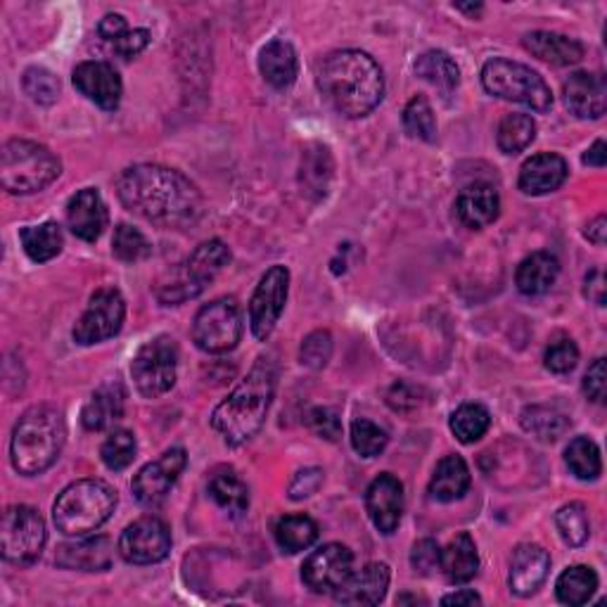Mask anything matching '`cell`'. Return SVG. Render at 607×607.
I'll return each mask as SVG.
<instances>
[{"instance_id":"30bf717a","label":"cell","mask_w":607,"mask_h":607,"mask_svg":"<svg viewBox=\"0 0 607 607\" xmlns=\"http://www.w3.org/2000/svg\"><path fill=\"white\" fill-rule=\"evenodd\" d=\"M242 338V311L233 297L205 304L192 321V340L205 354L233 352Z\"/></svg>"},{"instance_id":"52a82bcc","label":"cell","mask_w":607,"mask_h":607,"mask_svg":"<svg viewBox=\"0 0 607 607\" xmlns=\"http://www.w3.org/2000/svg\"><path fill=\"white\" fill-rule=\"evenodd\" d=\"M228 264H231V250L221 240L202 242L188 256V262L172 268L157 283V299L164 307H176V304L195 299Z\"/></svg>"},{"instance_id":"6f0895ef","label":"cell","mask_w":607,"mask_h":607,"mask_svg":"<svg viewBox=\"0 0 607 607\" xmlns=\"http://www.w3.org/2000/svg\"><path fill=\"white\" fill-rule=\"evenodd\" d=\"M479 603H482L479 594H475V591L470 588L455 591V594H449L442 598V605H479Z\"/></svg>"},{"instance_id":"db71d44e","label":"cell","mask_w":607,"mask_h":607,"mask_svg":"<svg viewBox=\"0 0 607 607\" xmlns=\"http://www.w3.org/2000/svg\"><path fill=\"white\" fill-rule=\"evenodd\" d=\"M321 482H323L321 470H316V467L301 470V473H297V477L290 484V498L299 500V498H307V496L316 494V489L321 487Z\"/></svg>"},{"instance_id":"3957f363","label":"cell","mask_w":607,"mask_h":607,"mask_svg":"<svg viewBox=\"0 0 607 607\" xmlns=\"http://www.w3.org/2000/svg\"><path fill=\"white\" fill-rule=\"evenodd\" d=\"M278 371L268 356L256 358L250 373L240 379V385L228 394V399L211 413L214 428L228 446H240L264 428L268 408L276 394Z\"/></svg>"},{"instance_id":"277c9868","label":"cell","mask_w":607,"mask_h":607,"mask_svg":"<svg viewBox=\"0 0 607 607\" xmlns=\"http://www.w3.org/2000/svg\"><path fill=\"white\" fill-rule=\"evenodd\" d=\"M67 424L53 406H32L18 420L10 442V461L20 475L34 477L48 470L63 453Z\"/></svg>"},{"instance_id":"681fc988","label":"cell","mask_w":607,"mask_h":607,"mask_svg":"<svg viewBox=\"0 0 607 607\" xmlns=\"http://www.w3.org/2000/svg\"><path fill=\"white\" fill-rule=\"evenodd\" d=\"M439 560H442V549H439L437 541L422 539L413 545L411 551V565L418 574H432L439 567Z\"/></svg>"},{"instance_id":"7c38bea8","label":"cell","mask_w":607,"mask_h":607,"mask_svg":"<svg viewBox=\"0 0 607 607\" xmlns=\"http://www.w3.org/2000/svg\"><path fill=\"white\" fill-rule=\"evenodd\" d=\"M126 318V301L114 287H102L90 297L86 311L74 325V340L81 346H90L119 335Z\"/></svg>"},{"instance_id":"44dd1931","label":"cell","mask_w":607,"mask_h":607,"mask_svg":"<svg viewBox=\"0 0 607 607\" xmlns=\"http://www.w3.org/2000/svg\"><path fill=\"white\" fill-rule=\"evenodd\" d=\"M108 205H104L102 195L96 188L79 190L67 205L69 231L79 240L96 242L108 228Z\"/></svg>"},{"instance_id":"7402d4cb","label":"cell","mask_w":607,"mask_h":607,"mask_svg":"<svg viewBox=\"0 0 607 607\" xmlns=\"http://www.w3.org/2000/svg\"><path fill=\"white\" fill-rule=\"evenodd\" d=\"M389 567L385 563H371L352 572L335 591V600L342 605H377L383 603L389 588Z\"/></svg>"},{"instance_id":"f907efd6","label":"cell","mask_w":607,"mask_h":607,"mask_svg":"<svg viewBox=\"0 0 607 607\" xmlns=\"http://www.w3.org/2000/svg\"><path fill=\"white\" fill-rule=\"evenodd\" d=\"M307 422L318 437L328 439V442H338V439L342 437V422L335 413L330 411V408H313Z\"/></svg>"},{"instance_id":"f5cc1de1","label":"cell","mask_w":607,"mask_h":607,"mask_svg":"<svg viewBox=\"0 0 607 607\" xmlns=\"http://www.w3.org/2000/svg\"><path fill=\"white\" fill-rule=\"evenodd\" d=\"M150 32L147 29H129V32L121 36L117 43H112V48L119 57H124V59H131L135 55H141L145 48H147V43H150Z\"/></svg>"},{"instance_id":"91938a15","label":"cell","mask_w":607,"mask_h":607,"mask_svg":"<svg viewBox=\"0 0 607 607\" xmlns=\"http://www.w3.org/2000/svg\"><path fill=\"white\" fill-rule=\"evenodd\" d=\"M605 159H607V155H605V141H596L594 147H591V150L586 152V155H584V164H588V166H598V169H603Z\"/></svg>"},{"instance_id":"2e32d148","label":"cell","mask_w":607,"mask_h":607,"mask_svg":"<svg viewBox=\"0 0 607 607\" xmlns=\"http://www.w3.org/2000/svg\"><path fill=\"white\" fill-rule=\"evenodd\" d=\"M188 465V455L184 449H169L164 451L157 461L147 463L139 475L133 477V496L139 498V504L155 508L162 500L169 496L172 487L178 482L180 473Z\"/></svg>"},{"instance_id":"6125c7cd","label":"cell","mask_w":607,"mask_h":607,"mask_svg":"<svg viewBox=\"0 0 607 607\" xmlns=\"http://www.w3.org/2000/svg\"><path fill=\"white\" fill-rule=\"evenodd\" d=\"M397 603H424L422 598H413V596H399Z\"/></svg>"},{"instance_id":"ab89813d","label":"cell","mask_w":607,"mask_h":607,"mask_svg":"<svg viewBox=\"0 0 607 607\" xmlns=\"http://www.w3.org/2000/svg\"><path fill=\"white\" fill-rule=\"evenodd\" d=\"M565 463L576 479H598L603 473L600 449L588 437H576L565 451Z\"/></svg>"},{"instance_id":"94428289","label":"cell","mask_w":607,"mask_h":607,"mask_svg":"<svg viewBox=\"0 0 607 607\" xmlns=\"http://www.w3.org/2000/svg\"><path fill=\"white\" fill-rule=\"evenodd\" d=\"M459 10L470 12V14H477V12H482V5H459Z\"/></svg>"},{"instance_id":"4316f807","label":"cell","mask_w":607,"mask_h":607,"mask_svg":"<svg viewBox=\"0 0 607 607\" xmlns=\"http://www.w3.org/2000/svg\"><path fill=\"white\" fill-rule=\"evenodd\" d=\"M525 48L543 59V63L555 67H570L576 65L584 57V45L565 34L553 32H534L525 36Z\"/></svg>"},{"instance_id":"9a60e30c","label":"cell","mask_w":607,"mask_h":607,"mask_svg":"<svg viewBox=\"0 0 607 607\" xmlns=\"http://www.w3.org/2000/svg\"><path fill=\"white\" fill-rule=\"evenodd\" d=\"M352 572L354 553L342 543H325L304 560L301 582L307 584L313 594H335Z\"/></svg>"},{"instance_id":"d4e9b609","label":"cell","mask_w":607,"mask_h":607,"mask_svg":"<svg viewBox=\"0 0 607 607\" xmlns=\"http://www.w3.org/2000/svg\"><path fill=\"white\" fill-rule=\"evenodd\" d=\"M455 214L473 231L492 225L500 214L498 192L487 184L467 186L455 200Z\"/></svg>"},{"instance_id":"60d3db41","label":"cell","mask_w":607,"mask_h":607,"mask_svg":"<svg viewBox=\"0 0 607 607\" xmlns=\"http://www.w3.org/2000/svg\"><path fill=\"white\" fill-rule=\"evenodd\" d=\"M555 527L560 537L572 549H580L591 537V522H588V510L584 504H567L555 512Z\"/></svg>"},{"instance_id":"603a6c76","label":"cell","mask_w":607,"mask_h":607,"mask_svg":"<svg viewBox=\"0 0 607 607\" xmlns=\"http://www.w3.org/2000/svg\"><path fill=\"white\" fill-rule=\"evenodd\" d=\"M567 162L553 155V152H541L527 159L520 169V190L531 197H541L555 192L567 180Z\"/></svg>"},{"instance_id":"ac0fdd59","label":"cell","mask_w":607,"mask_h":607,"mask_svg":"<svg viewBox=\"0 0 607 607\" xmlns=\"http://www.w3.org/2000/svg\"><path fill=\"white\" fill-rule=\"evenodd\" d=\"M366 510L377 531L394 534L404 515V484L394 475H379L366 492Z\"/></svg>"},{"instance_id":"7dc6e473","label":"cell","mask_w":607,"mask_h":607,"mask_svg":"<svg viewBox=\"0 0 607 607\" xmlns=\"http://www.w3.org/2000/svg\"><path fill=\"white\" fill-rule=\"evenodd\" d=\"M545 368L555 375H567L576 368V363H580V349L567 338L551 342V346L545 349Z\"/></svg>"},{"instance_id":"ffe728a7","label":"cell","mask_w":607,"mask_h":607,"mask_svg":"<svg viewBox=\"0 0 607 607\" xmlns=\"http://www.w3.org/2000/svg\"><path fill=\"white\" fill-rule=\"evenodd\" d=\"M567 110L580 119H600L607 110V84L603 74L576 71L563 86Z\"/></svg>"},{"instance_id":"11a10c76","label":"cell","mask_w":607,"mask_h":607,"mask_svg":"<svg viewBox=\"0 0 607 607\" xmlns=\"http://www.w3.org/2000/svg\"><path fill=\"white\" fill-rule=\"evenodd\" d=\"M126 32H129V24L121 14H108V18H102L98 24L100 38H104L108 43H117Z\"/></svg>"},{"instance_id":"b9f144b4","label":"cell","mask_w":607,"mask_h":607,"mask_svg":"<svg viewBox=\"0 0 607 607\" xmlns=\"http://www.w3.org/2000/svg\"><path fill=\"white\" fill-rule=\"evenodd\" d=\"M404 126L406 131L424 143H432L437 139V119L432 112V104L424 96H416L404 110Z\"/></svg>"},{"instance_id":"484cf974","label":"cell","mask_w":607,"mask_h":607,"mask_svg":"<svg viewBox=\"0 0 607 607\" xmlns=\"http://www.w3.org/2000/svg\"><path fill=\"white\" fill-rule=\"evenodd\" d=\"M124 404H126V391L119 383L102 385L90 394L81 411L84 428L90 432L108 430L121 416H124Z\"/></svg>"},{"instance_id":"e575fe53","label":"cell","mask_w":607,"mask_h":607,"mask_svg":"<svg viewBox=\"0 0 607 607\" xmlns=\"http://www.w3.org/2000/svg\"><path fill=\"white\" fill-rule=\"evenodd\" d=\"M276 543L285 553H301L311 549L318 539V525L309 518V515H285L276 522Z\"/></svg>"},{"instance_id":"4fadbf2b","label":"cell","mask_w":607,"mask_h":607,"mask_svg":"<svg viewBox=\"0 0 607 607\" xmlns=\"http://www.w3.org/2000/svg\"><path fill=\"white\" fill-rule=\"evenodd\" d=\"M287 287H290V271L285 266H271L256 285L250 301V328L260 342H266L276 330L285 311Z\"/></svg>"},{"instance_id":"816d5d0a","label":"cell","mask_w":607,"mask_h":607,"mask_svg":"<svg viewBox=\"0 0 607 607\" xmlns=\"http://www.w3.org/2000/svg\"><path fill=\"white\" fill-rule=\"evenodd\" d=\"M605 391H607L605 358H596L594 366H591L588 373L584 375V394L594 404H603L605 401Z\"/></svg>"},{"instance_id":"836d02e7","label":"cell","mask_w":607,"mask_h":607,"mask_svg":"<svg viewBox=\"0 0 607 607\" xmlns=\"http://www.w3.org/2000/svg\"><path fill=\"white\" fill-rule=\"evenodd\" d=\"M416 74L422 81L432 84L437 90H442L444 98H449L461 84V71L453 59L442 51H430L418 57Z\"/></svg>"},{"instance_id":"f546056e","label":"cell","mask_w":607,"mask_h":607,"mask_svg":"<svg viewBox=\"0 0 607 607\" xmlns=\"http://www.w3.org/2000/svg\"><path fill=\"white\" fill-rule=\"evenodd\" d=\"M470 489V470L461 455H446L434 467L430 479V496L439 504H453L461 500Z\"/></svg>"},{"instance_id":"8d00e7d4","label":"cell","mask_w":607,"mask_h":607,"mask_svg":"<svg viewBox=\"0 0 607 607\" xmlns=\"http://www.w3.org/2000/svg\"><path fill=\"white\" fill-rule=\"evenodd\" d=\"M520 420L525 432L534 434L541 442H558L570 430V418L551 406H527Z\"/></svg>"},{"instance_id":"5bb4252c","label":"cell","mask_w":607,"mask_h":607,"mask_svg":"<svg viewBox=\"0 0 607 607\" xmlns=\"http://www.w3.org/2000/svg\"><path fill=\"white\" fill-rule=\"evenodd\" d=\"M172 551V531L159 518H141L119 537V553L131 565H155Z\"/></svg>"},{"instance_id":"9c48e42d","label":"cell","mask_w":607,"mask_h":607,"mask_svg":"<svg viewBox=\"0 0 607 607\" xmlns=\"http://www.w3.org/2000/svg\"><path fill=\"white\" fill-rule=\"evenodd\" d=\"M45 539H48L45 522L32 506H10L3 512L0 551L5 563L18 567L34 565L43 553Z\"/></svg>"},{"instance_id":"1f68e13d","label":"cell","mask_w":607,"mask_h":607,"mask_svg":"<svg viewBox=\"0 0 607 607\" xmlns=\"http://www.w3.org/2000/svg\"><path fill=\"white\" fill-rule=\"evenodd\" d=\"M20 242H22V247H24L29 260L36 264H43V262L55 260V256L63 252L65 238L55 221H45L41 225L22 228Z\"/></svg>"},{"instance_id":"d6986e66","label":"cell","mask_w":607,"mask_h":607,"mask_svg":"<svg viewBox=\"0 0 607 607\" xmlns=\"http://www.w3.org/2000/svg\"><path fill=\"white\" fill-rule=\"evenodd\" d=\"M551 572V555L545 549L537 543H520L518 549L512 551L510 560V591L515 596L527 598L537 594L545 576Z\"/></svg>"},{"instance_id":"bcb514c9","label":"cell","mask_w":607,"mask_h":607,"mask_svg":"<svg viewBox=\"0 0 607 607\" xmlns=\"http://www.w3.org/2000/svg\"><path fill=\"white\" fill-rule=\"evenodd\" d=\"M22 84L26 96H32V100L38 104H53L59 96V81L55 79V74L43 67L26 69Z\"/></svg>"},{"instance_id":"7a4b0ae2","label":"cell","mask_w":607,"mask_h":607,"mask_svg":"<svg viewBox=\"0 0 607 607\" xmlns=\"http://www.w3.org/2000/svg\"><path fill=\"white\" fill-rule=\"evenodd\" d=\"M318 86L330 108L349 119L371 114L385 96L383 69L361 51L330 55L318 71Z\"/></svg>"},{"instance_id":"8992f818","label":"cell","mask_w":607,"mask_h":607,"mask_svg":"<svg viewBox=\"0 0 607 607\" xmlns=\"http://www.w3.org/2000/svg\"><path fill=\"white\" fill-rule=\"evenodd\" d=\"M63 174L53 152L34 141L12 139L0 152V184L12 195H34L48 188Z\"/></svg>"},{"instance_id":"5b68a950","label":"cell","mask_w":607,"mask_h":607,"mask_svg":"<svg viewBox=\"0 0 607 607\" xmlns=\"http://www.w3.org/2000/svg\"><path fill=\"white\" fill-rule=\"evenodd\" d=\"M117 492L102 479H79L57 496L53 506L55 527L65 537H86L112 518Z\"/></svg>"},{"instance_id":"f6af8a7d","label":"cell","mask_w":607,"mask_h":607,"mask_svg":"<svg viewBox=\"0 0 607 607\" xmlns=\"http://www.w3.org/2000/svg\"><path fill=\"white\" fill-rule=\"evenodd\" d=\"M387 442H389V437L383 428H379V424H375L366 418L354 420V424H352V444H354V451L358 455H363V459H375V455H379L385 451Z\"/></svg>"},{"instance_id":"d6a6232c","label":"cell","mask_w":607,"mask_h":607,"mask_svg":"<svg viewBox=\"0 0 607 607\" xmlns=\"http://www.w3.org/2000/svg\"><path fill=\"white\" fill-rule=\"evenodd\" d=\"M209 496L214 498V504L225 510L233 518H240L242 512L250 508V489L233 470H221L209 482Z\"/></svg>"},{"instance_id":"e0dca14e","label":"cell","mask_w":607,"mask_h":607,"mask_svg":"<svg viewBox=\"0 0 607 607\" xmlns=\"http://www.w3.org/2000/svg\"><path fill=\"white\" fill-rule=\"evenodd\" d=\"M71 81L81 96H86L90 102H96L102 110H117L121 102V93H124V86H121L119 74L112 65L100 63H81L74 69Z\"/></svg>"},{"instance_id":"4dcf8cb0","label":"cell","mask_w":607,"mask_h":607,"mask_svg":"<svg viewBox=\"0 0 607 607\" xmlns=\"http://www.w3.org/2000/svg\"><path fill=\"white\" fill-rule=\"evenodd\" d=\"M560 276V262L549 252H537L527 256L515 273V283H518L520 293L537 297L545 295L555 285Z\"/></svg>"},{"instance_id":"cb8c5ba5","label":"cell","mask_w":607,"mask_h":607,"mask_svg":"<svg viewBox=\"0 0 607 607\" xmlns=\"http://www.w3.org/2000/svg\"><path fill=\"white\" fill-rule=\"evenodd\" d=\"M112 541L108 537L79 539L71 543H63L57 549L55 563L63 570H79V572H104L112 565Z\"/></svg>"},{"instance_id":"ee69618b","label":"cell","mask_w":607,"mask_h":607,"mask_svg":"<svg viewBox=\"0 0 607 607\" xmlns=\"http://www.w3.org/2000/svg\"><path fill=\"white\" fill-rule=\"evenodd\" d=\"M135 437L129 430H114L108 439H104V444L100 449L102 463L108 465L114 473L119 470H126L133 459H135Z\"/></svg>"},{"instance_id":"74e56055","label":"cell","mask_w":607,"mask_h":607,"mask_svg":"<svg viewBox=\"0 0 607 607\" xmlns=\"http://www.w3.org/2000/svg\"><path fill=\"white\" fill-rule=\"evenodd\" d=\"M537 139V121L529 114H508L498 126V147L506 155H520Z\"/></svg>"},{"instance_id":"f35d334b","label":"cell","mask_w":607,"mask_h":607,"mask_svg":"<svg viewBox=\"0 0 607 607\" xmlns=\"http://www.w3.org/2000/svg\"><path fill=\"white\" fill-rule=\"evenodd\" d=\"M492 416L482 404H463L451 416V432L461 444H475L489 432Z\"/></svg>"},{"instance_id":"680465c9","label":"cell","mask_w":607,"mask_h":607,"mask_svg":"<svg viewBox=\"0 0 607 607\" xmlns=\"http://www.w3.org/2000/svg\"><path fill=\"white\" fill-rule=\"evenodd\" d=\"M586 238L591 242H594V245H598V247L605 245V240H607V221H605V217H598L594 223H588Z\"/></svg>"},{"instance_id":"c3c4849f","label":"cell","mask_w":607,"mask_h":607,"mask_svg":"<svg viewBox=\"0 0 607 607\" xmlns=\"http://www.w3.org/2000/svg\"><path fill=\"white\" fill-rule=\"evenodd\" d=\"M332 356V338L325 330H316L301 344V363L309 368H323Z\"/></svg>"},{"instance_id":"83f0119b","label":"cell","mask_w":607,"mask_h":607,"mask_svg":"<svg viewBox=\"0 0 607 607\" xmlns=\"http://www.w3.org/2000/svg\"><path fill=\"white\" fill-rule=\"evenodd\" d=\"M260 69L266 84H271L273 88L278 90L290 88L297 81V71H299L295 48L280 38L266 43L260 53Z\"/></svg>"},{"instance_id":"d590c367","label":"cell","mask_w":607,"mask_h":607,"mask_svg":"<svg viewBox=\"0 0 607 607\" xmlns=\"http://www.w3.org/2000/svg\"><path fill=\"white\" fill-rule=\"evenodd\" d=\"M598 588V574L586 565H574L558 576L555 596L563 605H584L594 598Z\"/></svg>"},{"instance_id":"7bdbcfd3","label":"cell","mask_w":607,"mask_h":607,"mask_svg":"<svg viewBox=\"0 0 607 607\" xmlns=\"http://www.w3.org/2000/svg\"><path fill=\"white\" fill-rule=\"evenodd\" d=\"M112 252H114V256L119 262L135 264V262L147 260L152 247H150L147 238L139 231V228H133L129 223H121V225H117V231H114Z\"/></svg>"},{"instance_id":"f1b7e54d","label":"cell","mask_w":607,"mask_h":607,"mask_svg":"<svg viewBox=\"0 0 607 607\" xmlns=\"http://www.w3.org/2000/svg\"><path fill=\"white\" fill-rule=\"evenodd\" d=\"M444 576L451 584H467L473 582L479 570V555L477 545L470 534H459L449 541L446 549L442 551V560H439Z\"/></svg>"},{"instance_id":"8fae6325","label":"cell","mask_w":607,"mask_h":607,"mask_svg":"<svg viewBox=\"0 0 607 607\" xmlns=\"http://www.w3.org/2000/svg\"><path fill=\"white\" fill-rule=\"evenodd\" d=\"M178 349L172 338H155L143 344L131 363L135 389L145 399H157L176 385Z\"/></svg>"},{"instance_id":"6da1fadb","label":"cell","mask_w":607,"mask_h":607,"mask_svg":"<svg viewBox=\"0 0 607 607\" xmlns=\"http://www.w3.org/2000/svg\"><path fill=\"white\" fill-rule=\"evenodd\" d=\"M121 205L164 228L190 225L202 214V195L190 178L159 164L129 166L117 178Z\"/></svg>"},{"instance_id":"ba28073f","label":"cell","mask_w":607,"mask_h":607,"mask_svg":"<svg viewBox=\"0 0 607 607\" xmlns=\"http://www.w3.org/2000/svg\"><path fill=\"white\" fill-rule=\"evenodd\" d=\"M482 86L487 93L510 102H520L534 112L553 108V93L543 76L522 63L506 57H494L482 69Z\"/></svg>"},{"instance_id":"9f6ffc18","label":"cell","mask_w":607,"mask_h":607,"mask_svg":"<svg viewBox=\"0 0 607 607\" xmlns=\"http://www.w3.org/2000/svg\"><path fill=\"white\" fill-rule=\"evenodd\" d=\"M586 297L594 299L598 307L605 304V285H603V271H594L586 276Z\"/></svg>"}]
</instances>
